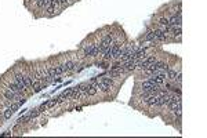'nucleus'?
<instances>
[{
	"label": "nucleus",
	"mask_w": 207,
	"mask_h": 138,
	"mask_svg": "<svg viewBox=\"0 0 207 138\" xmlns=\"http://www.w3.org/2000/svg\"><path fill=\"white\" fill-rule=\"evenodd\" d=\"M4 97L7 98V100H10V101H13V100H15V98H18L19 95L18 94H15L14 91H11L10 88H7V90L4 91Z\"/></svg>",
	"instance_id": "obj_4"
},
{
	"label": "nucleus",
	"mask_w": 207,
	"mask_h": 138,
	"mask_svg": "<svg viewBox=\"0 0 207 138\" xmlns=\"http://www.w3.org/2000/svg\"><path fill=\"white\" fill-rule=\"evenodd\" d=\"M0 117H1V112H0Z\"/></svg>",
	"instance_id": "obj_7"
},
{
	"label": "nucleus",
	"mask_w": 207,
	"mask_h": 138,
	"mask_svg": "<svg viewBox=\"0 0 207 138\" xmlns=\"http://www.w3.org/2000/svg\"><path fill=\"white\" fill-rule=\"evenodd\" d=\"M170 26H181V14H174L171 18H168Z\"/></svg>",
	"instance_id": "obj_2"
},
{
	"label": "nucleus",
	"mask_w": 207,
	"mask_h": 138,
	"mask_svg": "<svg viewBox=\"0 0 207 138\" xmlns=\"http://www.w3.org/2000/svg\"><path fill=\"white\" fill-rule=\"evenodd\" d=\"M97 86H95V83H91V84H87V88H86V94L87 95H94L95 92H97Z\"/></svg>",
	"instance_id": "obj_3"
},
{
	"label": "nucleus",
	"mask_w": 207,
	"mask_h": 138,
	"mask_svg": "<svg viewBox=\"0 0 207 138\" xmlns=\"http://www.w3.org/2000/svg\"><path fill=\"white\" fill-rule=\"evenodd\" d=\"M24 102H25V100H19L18 102H17V104H11V105L9 106V108H7V109L4 110V119H10V117H11V116L14 115V112H15V110L18 109L19 106L22 105Z\"/></svg>",
	"instance_id": "obj_1"
},
{
	"label": "nucleus",
	"mask_w": 207,
	"mask_h": 138,
	"mask_svg": "<svg viewBox=\"0 0 207 138\" xmlns=\"http://www.w3.org/2000/svg\"><path fill=\"white\" fill-rule=\"evenodd\" d=\"M64 69V72H71V70H73L75 69V66H76V64L75 62H66V64L61 65Z\"/></svg>",
	"instance_id": "obj_5"
},
{
	"label": "nucleus",
	"mask_w": 207,
	"mask_h": 138,
	"mask_svg": "<svg viewBox=\"0 0 207 138\" xmlns=\"http://www.w3.org/2000/svg\"><path fill=\"white\" fill-rule=\"evenodd\" d=\"M159 23L162 25V26H170V22H168V18H160Z\"/></svg>",
	"instance_id": "obj_6"
}]
</instances>
